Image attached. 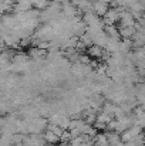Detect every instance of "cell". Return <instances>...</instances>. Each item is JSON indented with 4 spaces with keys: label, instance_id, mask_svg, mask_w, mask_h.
<instances>
[{
    "label": "cell",
    "instance_id": "6da1fadb",
    "mask_svg": "<svg viewBox=\"0 0 145 146\" xmlns=\"http://www.w3.org/2000/svg\"><path fill=\"white\" fill-rule=\"evenodd\" d=\"M44 139L47 141V142H50V143H55V142H58L60 141V138L54 133V132H51L50 129H48L47 132H46V135H44Z\"/></svg>",
    "mask_w": 145,
    "mask_h": 146
},
{
    "label": "cell",
    "instance_id": "7a4b0ae2",
    "mask_svg": "<svg viewBox=\"0 0 145 146\" xmlns=\"http://www.w3.org/2000/svg\"><path fill=\"white\" fill-rule=\"evenodd\" d=\"M90 54H91V55H97V57H98V55L101 54V50H100V47H98V46H96V47H91V48H90Z\"/></svg>",
    "mask_w": 145,
    "mask_h": 146
}]
</instances>
